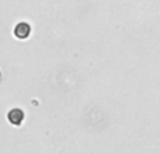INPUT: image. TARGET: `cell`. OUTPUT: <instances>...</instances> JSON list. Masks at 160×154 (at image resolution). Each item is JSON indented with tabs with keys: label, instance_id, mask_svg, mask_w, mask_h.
<instances>
[{
	"label": "cell",
	"instance_id": "6da1fadb",
	"mask_svg": "<svg viewBox=\"0 0 160 154\" xmlns=\"http://www.w3.org/2000/svg\"><path fill=\"white\" fill-rule=\"evenodd\" d=\"M7 118H8V122L13 123L14 126H18V125L22 123V119H24V112L18 108H14L11 109L10 112L7 113Z\"/></svg>",
	"mask_w": 160,
	"mask_h": 154
},
{
	"label": "cell",
	"instance_id": "7a4b0ae2",
	"mask_svg": "<svg viewBox=\"0 0 160 154\" xmlns=\"http://www.w3.org/2000/svg\"><path fill=\"white\" fill-rule=\"evenodd\" d=\"M14 34H16V36L17 38H20V39L28 38L30 34H31L30 24H27V22H20V24L16 27V30H14Z\"/></svg>",
	"mask_w": 160,
	"mask_h": 154
}]
</instances>
